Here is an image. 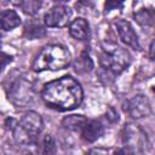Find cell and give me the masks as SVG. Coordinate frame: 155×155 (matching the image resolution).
Segmentation results:
<instances>
[{"label":"cell","mask_w":155,"mask_h":155,"mask_svg":"<svg viewBox=\"0 0 155 155\" xmlns=\"http://www.w3.org/2000/svg\"><path fill=\"white\" fill-rule=\"evenodd\" d=\"M41 97L50 108L59 111L73 110L82 102V88L74 78L65 75L47 82Z\"/></svg>","instance_id":"cell-1"},{"label":"cell","mask_w":155,"mask_h":155,"mask_svg":"<svg viewBox=\"0 0 155 155\" xmlns=\"http://www.w3.org/2000/svg\"><path fill=\"white\" fill-rule=\"evenodd\" d=\"M71 62V54L62 45L45 46L33 62V70L36 73L45 70H61L67 68Z\"/></svg>","instance_id":"cell-2"},{"label":"cell","mask_w":155,"mask_h":155,"mask_svg":"<svg viewBox=\"0 0 155 155\" xmlns=\"http://www.w3.org/2000/svg\"><path fill=\"white\" fill-rule=\"evenodd\" d=\"M44 122L36 111H28L23 115L19 122H15L11 131L13 139L18 145H31L38 142L42 132Z\"/></svg>","instance_id":"cell-3"},{"label":"cell","mask_w":155,"mask_h":155,"mask_svg":"<svg viewBox=\"0 0 155 155\" xmlns=\"http://www.w3.org/2000/svg\"><path fill=\"white\" fill-rule=\"evenodd\" d=\"M6 90H7L8 101L17 107L27 105L31 101L33 86H31V82L23 75L16 76L10 82Z\"/></svg>","instance_id":"cell-4"},{"label":"cell","mask_w":155,"mask_h":155,"mask_svg":"<svg viewBox=\"0 0 155 155\" xmlns=\"http://www.w3.org/2000/svg\"><path fill=\"white\" fill-rule=\"evenodd\" d=\"M130 54L121 47H114L111 51H104L101 54L99 62L103 68L113 71L114 74H119L125 70L130 64Z\"/></svg>","instance_id":"cell-5"},{"label":"cell","mask_w":155,"mask_h":155,"mask_svg":"<svg viewBox=\"0 0 155 155\" xmlns=\"http://www.w3.org/2000/svg\"><path fill=\"white\" fill-rule=\"evenodd\" d=\"M122 143L130 151L142 153L148 147V138L145 132L136 124L128 122L122 130Z\"/></svg>","instance_id":"cell-6"},{"label":"cell","mask_w":155,"mask_h":155,"mask_svg":"<svg viewBox=\"0 0 155 155\" xmlns=\"http://www.w3.org/2000/svg\"><path fill=\"white\" fill-rule=\"evenodd\" d=\"M71 11L69 7L63 5L53 6L44 16V23L50 28H63L70 22Z\"/></svg>","instance_id":"cell-7"},{"label":"cell","mask_w":155,"mask_h":155,"mask_svg":"<svg viewBox=\"0 0 155 155\" xmlns=\"http://www.w3.org/2000/svg\"><path fill=\"white\" fill-rule=\"evenodd\" d=\"M125 111L133 119L147 117L151 114V107L148 98L143 94H136L124 104Z\"/></svg>","instance_id":"cell-8"},{"label":"cell","mask_w":155,"mask_h":155,"mask_svg":"<svg viewBox=\"0 0 155 155\" xmlns=\"http://www.w3.org/2000/svg\"><path fill=\"white\" fill-rule=\"evenodd\" d=\"M116 30L117 34L121 39V41L124 44H126L127 46H130L133 50H138L139 48V44H138V38L137 34L134 33L132 25L130 22L127 21H117L116 22Z\"/></svg>","instance_id":"cell-9"},{"label":"cell","mask_w":155,"mask_h":155,"mask_svg":"<svg viewBox=\"0 0 155 155\" xmlns=\"http://www.w3.org/2000/svg\"><path fill=\"white\" fill-rule=\"evenodd\" d=\"M104 132V127L103 125L97 121V120H86V122L84 124V126L80 130L81 133V138L87 142V143H93L96 142Z\"/></svg>","instance_id":"cell-10"},{"label":"cell","mask_w":155,"mask_h":155,"mask_svg":"<svg viewBox=\"0 0 155 155\" xmlns=\"http://www.w3.org/2000/svg\"><path fill=\"white\" fill-rule=\"evenodd\" d=\"M69 34L76 40H86L90 35V25L85 18H76L69 24Z\"/></svg>","instance_id":"cell-11"},{"label":"cell","mask_w":155,"mask_h":155,"mask_svg":"<svg viewBox=\"0 0 155 155\" xmlns=\"http://www.w3.org/2000/svg\"><path fill=\"white\" fill-rule=\"evenodd\" d=\"M21 24V18L13 10H4L0 12V29L8 31Z\"/></svg>","instance_id":"cell-12"},{"label":"cell","mask_w":155,"mask_h":155,"mask_svg":"<svg viewBox=\"0 0 155 155\" xmlns=\"http://www.w3.org/2000/svg\"><path fill=\"white\" fill-rule=\"evenodd\" d=\"M46 34V29L39 22H28L24 27V35L28 39H39Z\"/></svg>","instance_id":"cell-13"},{"label":"cell","mask_w":155,"mask_h":155,"mask_svg":"<svg viewBox=\"0 0 155 155\" xmlns=\"http://www.w3.org/2000/svg\"><path fill=\"white\" fill-rule=\"evenodd\" d=\"M86 120L87 119L84 117L82 115H70L63 119L62 125L70 131H80L84 124L86 122Z\"/></svg>","instance_id":"cell-14"},{"label":"cell","mask_w":155,"mask_h":155,"mask_svg":"<svg viewBox=\"0 0 155 155\" xmlns=\"http://www.w3.org/2000/svg\"><path fill=\"white\" fill-rule=\"evenodd\" d=\"M74 68L78 73H87L90 71L92 68H93V63H92V59L90 58V56L86 53V52H82L78 59L75 61V64H74Z\"/></svg>","instance_id":"cell-15"},{"label":"cell","mask_w":155,"mask_h":155,"mask_svg":"<svg viewBox=\"0 0 155 155\" xmlns=\"http://www.w3.org/2000/svg\"><path fill=\"white\" fill-rule=\"evenodd\" d=\"M134 18L142 27H150L154 22V12L151 8H142L134 13Z\"/></svg>","instance_id":"cell-16"},{"label":"cell","mask_w":155,"mask_h":155,"mask_svg":"<svg viewBox=\"0 0 155 155\" xmlns=\"http://www.w3.org/2000/svg\"><path fill=\"white\" fill-rule=\"evenodd\" d=\"M41 153L44 154L56 153V143H54V139L50 134H46L41 140Z\"/></svg>","instance_id":"cell-17"},{"label":"cell","mask_w":155,"mask_h":155,"mask_svg":"<svg viewBox=\"0 0 155 155\" xmlns=\"http://www.w3.org/2000/svg\"><path fill=\"white\" fill-rule=\"evenodd\" d=\"M124 4V0H107L105 1V11H110L116 7H121Z\"/></svg>","instance_id":"cell-18"},{"label":"cell","mask_w":155,"mask_h":155,"mask_svg":"<svg viewBox=\"0 0 155 155\" xmlns=\"http://www.w3.org/2000/svg\"><path fill=\"white\" fill-rule=\"evenodd\" d=\"M10 61H11V57H10V56H7V54L0 52V69L2 68V65H5V64H6L7 62H10Z\"/></svg>","instance_id":"cell-19"},{"label":"cell","mask_w":155,"mask_h":155,"mask_svg":"<svg viewBox=\"0 0 155 155\" xmlns=\"http://www.w3.org/2000/svg\"><path fill=\"white\" fill-rule=\"evenodd\" d=\"M10 4H12V5H15V6H19V5H22L23 2H24V0H7Z\"/></svg>","instance_id":"cell-20"},{"label":"cell","mask_w":155,"mask_h":155,"mask_svg":"<svg viewBox=\"0 0 155 155\" xmlns=\"http://www.w3.org/2000/svg\"><path fill=\"white\" fill-rule=\"evenodd\" d=\"M150 57H151V59H153V42H151V45H150Z\"/></svg>","instance_id":"cell-21"},{"label":"cell","mask_w":155,"mask_h":155,"mask_svg":"<svg viewBox=\"0 0 155 155\" xmlns=\"http://www.w3.org/2000/svg\"><path fill=\"white\" fill-rule=\"evenodd\" d=\"M57 1H68V0H57Z\"/></svg>","instance_id":"cell-22"},{"label":"cell","mask_w":155,"mask_h":155,"mask_svg":"<svg viewBox=\"0 0 155 155\" xmlns=\"http://www.w3.org/2000/svg\"><path fill=\"white\" fill-rule=\"evenodd\" d=\"M0 45H1V40H0Z\"/></svg>","instance_id":"cell-23"}]
</instances>
